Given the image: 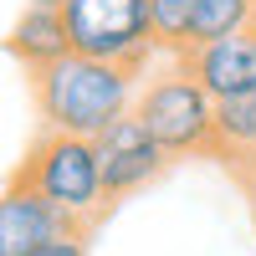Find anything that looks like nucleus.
I'll list each match as a JSON object with an SVG mask.
<instances>
[{
  "instance_id": "obj_1",
  "label": "nucleus",
  "mask_w": 256,
  "mask_h": 256,
  "mask_svg": "<svg viewBox=\"0 0 256 256\" xmlns=\"http://www.w3.org/2000/svg\"><path fill=\"white\" fill-rule=\"evenodd\" d=\"M138 77L144 72H128L118 62H98V56L67 52L62 62L31 72V102H36L41 128L98 138L108 123H118L123 113H134Z\"/></svg>"
},
{
  "instance_id": "obj_2",
  "label": "nucleus",
  "mask_w": 256,
  "mask_h": 256,
  "mask_svg": "<svg viewBox=\"0 0 256 256\" xmlns=\"http://www.w3.org/2000/svg\"><path fill=\"white\" fill-rule=\"evenodd\" d=\"M10 180L31 184L41 200H52L62 216H72L82 230H92L113 210L108 190H102L98 144L92 138H77V134H52V128H41Z\"/></svg>"
},
{
  "instance_id": "obj_3",
  "label": "nucleus",
  "mask_w": 256,
  "mask_h": 256,
  "mask_svg": "<svg viewBox=\"0 0 256 256\" xmlns=\"http://www.w3.org/2000/svg\"><path fill=\"white\" fill-rule=\"evenodd\" d=\"M134 113L164 144L169 159H195V154L216 159V98L184 72L180 56H169L164 72H144L138 77Z\"/></svg>"
},
{
  "instance_id": "obj_4",
  "label": "nucleus",
  "mask_w": 256,
  "mask_h": 256,
  "mask_svg": "<svg viewBox=\"0 0 256 256\" xmlns=\"http://www.w3.org/2000/svg\"><path fill=\"white\" fill-rule=\"evenodd\" d=\"M62 20H67L72 52L98 56V62H118L128 72H148V62L159 52L148 0H67Z\"/></svg>"
},
{
  "instance_id": "obj_5",
  "label": "nucleus",
  "mask_w": 256,
  "mask_h": 256,
  "mask_svg": "<svg viewBox=\"0 0 256 256\" xmlns=\"http://www.w3.org/2000/svg\"><path fill=\"white\" fill-rule=\"evenodd\" d=\"M98 144V164H102V190H108V200H128V195H138V190H148L159 174H164V144L144 128L138 113H123L118 123H108L102 134L92 138Z\"/></svg>"
},
{
  "instance_id": "obj_6",
  "label": "nucleus",
  "mask_w": 256,
  "mask_h": 256,
  "mask_svg": "<svg viewBox=\"0 0 256 256\" xmlns=\"http://www.w3.org/2000/svg\"><path fill=\"white\" fill-rule=\"evenodd\" d=\"M67 230H82L72 216H62L52 200H41L31 184L10 180L0 190V256H26L41 241L67 236Z\"/></svg>"
},
{
  "instance_id": "obj_7",
  "label": "nucleus",
  "mask_w": 256,
  "mask_h": 256,
  "mask_svg": "<svg viewBox=\"0 0 256 256\" xmlns=\"http://www.w3.org/2000/svg\"><path fill=\"white\" fill-rule=\"evenodd\" d=\"M180 62H184V72L195 77L216 102L256 92V26L236 31V36H220V41H210V46H195Z\"/></svg>"
},
{
  "instance_id": "obj_8",
  "label": "nucleus",
  "mask_w": 256,
  "mask_h": 256,
  "mask_svg": "<svg viewBox=\"0 0 256 256\" xmlns=\"http://www.w3.org/2000/svg\"><path fill=\"white\" fill-rule=\"evenodd\" d=\"M6 52L26 67V77L41 72V67H52V62H62V56L72 52V36H67L62 10H36V6H26V10L16 16V26L6 31Z\"/></svg>"
},
{
  "instance_id": "obj_9",
  "label": "nucleus",
  "mask_w": 256,
  "mask_h": 256,
  "mask_svg": "<svg viewBox=\"0 0 256 256\" xmlns=\"http://www.w3.org/2000/svg\"><path fill=\"white\" fill-rule=\"evenodd\" d=\"M251 154H256V92L220 98L216 102V159L236 169Z\"/></svg>"
},
{
  "instance_id": "obj_10",
  "label": "nucleus",
  "mask_w": 256,
  "mask_h": 256,
  "mask_svg": "<svg viewBox=\"0 0 256 256\" xmlns=\"http://www.w3.org/2000/svg\"><path fill=\"white\" fill-rule=\"evenodd\" d=\"M256 26V0H195V16H190V36H184V52L210 46L220 36H236ZM180 52V56H184Z\"/></svg>"
},
{
  "instance_id": "obj_11",
  "label": "nucleus",
  "mask_w": 256,
  "mask_h": 256,
  "mask_svg": "<svg viewBox=\"0 0 256 256\" xmlns=\"http://www.w3.org/2000/svg\"><path fill=\"white\" fill-rule=\"evenodd\" d=\"M190 16H195V0H148V20H154V41L164 56L184 52L190 36Z\"/></svg>"
},
{
  "instance_id": "obj_12",
  "label": "nucleus",
  "mask_w": 256,
  "mask_h": 256,
  "mask_svg": "<svg viewBox=\"0 0 256 256\" xmlns=\"http://www.w3.org/2000/svg\"><path fill=\"white\" fill-rule=\"evenodd\" d=\"M26 256H88V230H67V236H52V241H41L36 251Z\"/></svg>"
},
{
  "instance_id": "obj_13",
  "label": "nucleus",
  "mask_w": 256,
  "mask_h": 256,
  "mask_svg": "<svg viewBox=\"0 0 256 256\" xmlns=\"http://www.w3.org/2000/svg\"><path fill=\"white\" fill-rule=\"evenodd\" d=\"M236 174H241V184H246V190H256V154L236 164Z\"/></svg>"
},
{
  "instance_id": "obj_14",
  "label": "nucleus",
  "mask_w": 256,
  "mask_h": 256,
  "mask_svg": "<svg viewBox=\"0 0 256 256\" xmlns=\"http://www.w3.org/2000/svg\"><path fill=\"white\" fill-rule=\"evenodd\" d=\"M26 6H36V10H62L67 0H26Z\"/></svg>"
},
{
  "instance_id": "obj_15",
  "label": "nucleus",
  "mask_w": 256,
  "mask_h": 256,
  "mask_svg": "<svg viewBox=\"0 0 256 256\" xmlns=\"http://www.w3.org/2000/svg\"><path fill=\"white\" fill-rule=\"evenodd\" d=\"M246 195H251V210H256V190H246Z\"/></svg>"
}]
</instances>
